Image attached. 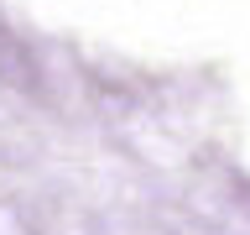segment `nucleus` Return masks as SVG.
I'll use <instances>...</instances> for the list:
<instances>
[]
</instances>
